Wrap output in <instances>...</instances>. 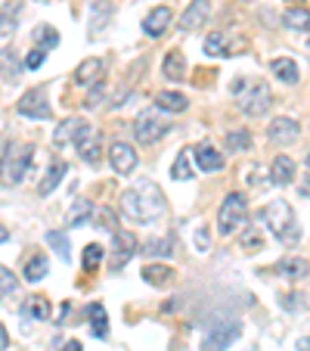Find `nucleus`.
<instances>
[{
    "instance_id": "7c9ffc66",
    "label": "nucleus",
    "mask_w": 310,
    "mask_h": 351,
    "mask_svg": "<svg viewBox=\"0 0 310 351\" xmlns=\"http://www.w3.org/2000/svg\"><path fill=\"white\" fill-rule=\"evenodd\" d=\"M90 212H93V206L87 202V199H75L72 208H68V221H72V224H87Z\"/></svg>"
},
{
    "instance_id": "603ef678",
    "label": "nucleus",
    "mask_w": 310,
    "mask_h": 351,
    "mask_svg": "<svg viewBox=\"0 0 310 351\" xmlns=\"http://www.w3.org/2000/svg\"><path fill=\"white\" fill-rule=\"evenodd\" d=\"M307 47H310V40H307Z\"/></svg>"
},
{
    "instance_id": "423d86ee",
    "label": "nucleus",
    "mask_w": 310,
    "mask_h": 351,
    "mask_svg": "<svg viewBox=\"0 0 310 351\" xmlns=\"http://www.w3.org/2000/svg\"><path fill=\"white\" fill-rule=\"evenodd\" d=\"M270 103H273V93L264 81L248 84V90L239 97V109H242L245 115H251V119H255V115H264L267 109H270Z\"/></svg>"
},
{
    "instance_id": "a878e982",
    "label": "nucleus",
    "mask_w": 310,
    "mask_h": 351,
    "mask_svg": "<svg viewBox=\"0 0 310 351\" xmlns=\"http://www.w3.org/2000/svg\"><path fill=\"white\" fill-rule=\"evenodd\" d=\"M62 174H66V162H60V159H56V162H53V165L47 168L44 180H40V184H38V193H40V196H50V193H53V190H56V186H60Z\"/></svg>"
},
{
    "instance_id": "79ce46f5",
    "label": "nucleus",
    "mask_w": 310,
    "mask_h": 351,
    "mask_svg": "<svg viewBox=\"0 0 310 351\" xmlns=\"http://www.w3.org/2000/svg\"><path fill=\"white\" fill-rule=\"evenodd\" d=\"M96 227H103V230H112L115 233V215L109 212V208H96Z\"/></svg>"
},
{
    "instance_id": "5701e85b",
    "label": "nucleus",
    "mask_w": 310,
    "mask_h": 351,
    "mask_svg": "<svg viewBox=\"0 0 310 351\" xmlns=\"http://www.w3.org/2000/svg\"><path fill=\"white\" fill-rule=\"evenodd\" d=\"M307 271H310L307 258H298V255H289V258H283V261L276 265V274H283V277H289V280L307 277Z\"/></svg>"
},
{
    "instance_id": "ea45409f",
    "label": "nucleus",
    "mask_w": 310,
    "mask_h": 351,
    "mask_svg": "<svg viewBox=\"0 0 310 351\" xmlns=\"http://www.w3.org/2000/svg\"><path fill=\"white\" fill-rule=\"evenodd\" d=\"M16 277L7 271V267H0V295H10V292H16Z\"/></svg>"
},
{
    "instance_id": "3c124183",
    "label": "nucleus",
    "mask_w": 310,
    "mask_h": 351,
    "mask_svg": "<svg viewBox=\"0 0 310 351\" xmlns=\"http://www.w3.org/2000/svg\"><path fill=\"white\" fill-rule=\"evenodd\" d=\"M289 3H298V0H289Z\"/></svg>"
},
{
    "instance_id": "9b49d317",
    "label": "nucleus",
    "mask_w": 310,
    "mask_h": 351,
    "mask_svg": "<svg viewBox=\"0 0 310 351\" xmlns=\"http://www.w3.org/2000/svg\"><path fill=\"white\" fill-rule=\"evenodd\" d=\"M174 22V13L168 7H155L149 10V16L143 19V32L149 34V38H162V34L168 32V25Z\"/></svg>"
},
{
    "instance_id": "4be33fe9",
    "label": "nucleus",
    "mask_w": 310,
    "mask_h": 351,
    "mask_svg": "<svg viewBox=\"0 0 310 351\" xmlns=\"http://www.w3.org/2000/svg\"><path fill=\"white\" fill-rule=\"evenodd\" d=\"M283 22H285V28H292V32H310V10L301 7V3H295V7L285 10Z\"/></svg>"
},
{
    "instance_id": "20e7f679",
    "label": "nucleus",
    "mask_w": 310,
    "mask_h": 351,
    "mask_svg": "<svg viewBox=\"0 0 310 351\" xmlns=\"http://www.w3.org/2000/svg\"><path fill=\"white\" fill-rule=\"evenodd\" d=\"M245 218H248V202H245V196L242 193H230L218 212V233L220 237H233V233L245 224Z\"/></svg>"
},
{
    "instance_id": "8fccbe9b",
    "label": "nucleus",
    "mask_w": 310,
    "mask_h": 351,
    "mask_svg": "<svg viewBox=\"0 0 310 351\" xmlns=\"http://www.w3.org/2000/svg\"><path fill=\"white\" fill-rule=\"evenodd\" d=\"M301 190H304V193H307V196H310V184H304V186H301Z\"/></svg>"
},
{
    "instance_id": "c85d7f7f",
    "label": "nucleus",
    "mask_w": 310,
    "mask_h": 351,
    "mask_svg": "<svg viewBox=\"0 0 310 351\" xmlns=\"http://www.w3.org/2000/svg\"><path fill=\"white\" fill-rule=\"evenodd\" d=\"M109 16H112V7H109L106 0H103V3H93V10H90V34L103 32L106 22H109Z\"/></svg>"
},
{
    "instance_id": "0eeeda50",
    "label": "nucleus",
    "mask_w": 310,
    "mask_h": 351,
    "mask_svg": "<svg viewBox=\"0 0 310 351\" xmlns=\"http://www.w3.org/2000/svg\"><path fill=\"white\" fill-rule=\"evenodd\" d=\"M112 261H109V267L112 271H118L121 265H127V261L137 255V237H133L131 230H115L112 233Z\"/></svg>"
},
{
    "instance_id": "f8f14e48",
    "label": "nucleus",
    "mask_w": 310,
    "mask_h": 351,
    "mask_svg": "<svg viewBox=\"0 0 310 351\" xmlns=\"http://www.w3.org/2000/svg\"><path fill=\"white\" fill-rule=\"evenodd\" d=\"M19 112L28 115V119H50V103L44 99L40 90H28L25 97L19 99Z\"/></svg>"
},
{
    "instance_id": "a18cd8bd",
    "label": "nucleus",
    "mask_w": 310,
    "mask_h": 351,
    "mask_svg": "<svg viewBox=\"0 0 310 351\" xmlns=\"http://www.w3.org/2000/svg\"><path fill=\"white\" fill-rule=\"evenodd\" d=\"M7 345H10V336H7V326L0 324V351L7 348Z\"/></svg>"
},
{
    "instance_id": "c03bdc74",
    "label": "nucleus",
    "mask_w": 310,
    "mask_h": 351,
    "mask_svg": "<svg viewBox=\"0 0 310 351\" xmlns=\"http://www.w3.org/2000/svg\"><path fill=\"white\" fill-rule=\"evenodd\" d=\"M196 249L198 252H208V230H205V227L196 230Z\"/></svg>"
},
{
    "instance_id": "c756f323",
    "label": "nucleus",
    "mask_w": 310,
    "mask_h": 351,
    "mask_svg": "<svg viewBox=\"0 0 310 351\" xmlns=\"http://www.w3.org/2000/svg\"><path fill=\"white\" fill-rule=\"evenodd\" d=\"M47 243L56 249L60 261H72V252H68V237L62 230H50V233H47Z\"/></svg>"
},
{
    "instance_id": "2f4dec72",
    "label": "nucleus",
    "mask_w": 310,
    "mask_h": 351,
    "mask_svg": "<svg viewBox=\"0 0 310 351\" xmlns=\"http://www.w3.org/2000/svg\"><path fill=\"white\" fill-rule=\"evenodd\" d=\"M143 252L152 255V258H159V255H171L174 252V237H168V239H149V243L143 245Z\"/></svg>"
},
{
    "instance_id": "72a5a7b5",
    "label": "nucleus",
    "mask_w": 310,
    "mask_h": 351,
    "mask_svg": "<svg viewBox=\"0 0 310 351\" xmlns=\"http://www.w3.org/2000/svg\"><path fill=\"white\" fill-rule=\"evenodd\" d=\"M171 178H177V180H190L192 178V168H190V149H183V153L174 159V165H171Z\"/></svg>"
},
{
    "instance_id": "c9c22d12",
    "label": "nucleus",
    "mask_w": 310,
    "mask_h": 351,
    "mask_svg": "<svg viewBox=\"0 0 310 351\" xmlns=\"http://www.w3.org/2000/svg\"><path fill=\"white\" fill-rule=\"evenodd\" d=\"M44 274H47V258H44V255H34V258L25 265V280H28V283H38Z\"/></svg>"
},
{
    "instance_id": "9d476101",
    "label": "nucleus",
    "mask_w": 310,
    "mask_h": 351,
    "mask_svg": "<svg viewBox=\"0 0 310 351\" xmlns=\"http://www.w3.org/2000/svg\"><path fill=\"white\" fill-rule=\"evenodd\" d=\"M109 162H112L115 174H131L133 168H137V153H133V146L127 143H112V149H109Z\"/></svg>"
},
{
    "instance_id": "39448f33",
    "label": "nucleus",
    "mask_w": 310,
    "mask_h": 351,
    "mask_svg": "<svg viewBox=\"0 0 310 351\" xmlns=\"http://www.w3.org/2000/svg\"><path fill=\"white\" fill-rule=\"evenodd\" d=\"M171 131V125H168V119H162L159 106L155 109H146V112L137 115V121H133V134H137V140L143 146L155 143L159 137H165V134Z\"/></svg>"
},
{
    "instance_id": "37998d69",
    "label": "nucleus",
    "mask_w": 310,
    "mask_h": 351,
    "mask_svg": "<svg viewBox=\"0 0 310 351\" xmlns=\"http://www.w3.org/2000/svg\"><path fill=\"white\" fill-rule=\"evenodd\" d=\"M44 60H47V50H44V47H34L31 53L25 56V69H40V62H44Z\"/></svg>"
},
{
    "instance_id": "f704fd0d",
    "label": "nucleus",
    "mask_w": 310,
    "mask_h": 351,
    "mask_svg": "<svg viewBox=\"0 0 310 351\" xmlns=\"http://www.w3.org/2000/svg\"><path fill=\"white\" fill-rule=\"evenodd\" d=\"M34 40H38V47L50 50V47L60 44V32H56V28H50V25H40V28H34Z\"/></svg>"
},
{
    "instance_id": "de8ad7c7",
    "label": "nucleus",
    "mask_w": 310,
    "mask_h": 351,
    "mask_svg": "<svg viewBox=\"0 0 310 351\" xmlns=\"http://www.w3.org/2000/svg\"><path fill=\"white\" fill-rule=\"evenodd\" d=\"M298 351H310V339H298Z\"/></svg>"
},
{
    "instance_id": "6ab92c4d",
    "label": "nucleus",
    "mask_w": 310,
    "mask_h": 351,
    "mask_svg": "<svg viewBox=\"0 0 310 351\" xmlns=\"http://www.w3.org/2000/svg\"><path fill=\"white\" fill-rule=\"evenodd\" d=\"M19 314L25 320H47V317H50V305H47L44 295H28L25 302H22Z\"/></svg>"
},
{
    "instance_id": "2eb2a0df",
    "label": "nucleus",
    "mask_w": 310,
    "mask_h": 351,
    "mask_svg": "<svg viewBox=\"0 0 310 351\" xmlns=\"http://www.w3.org/2000/svg\"><path fill=\"white\" fill-rule=\"evenodd\" d=\"M75 149H78V156L87 162V165H99V156L103 153H99V134L93 131V128L75 143Z\"/></svg>"
},
{
    "instance_id": "6e6552de",
    "label": "nucleus",
    "mask_w": 310,
    "mask_h": 351,
    "mask_svg": "<svg viewBox=\"0 0 310 351\" xmlns=\"http://www.w3.org/2000/svg\"><path fill=\"white\" fill-rule=\"evenodd\" d=\"M239 332H242V326L239 324H227V326H211V332L205 336V342H202V351H224L230 342H236L239 339Z\"/></svg>"
},
{
    "instance_id": "f257e3e1",
    "label": "nucleus",
    "mask_w": 310,
    "mask_h": 351,
    "mask_svg": "<svg viewBox=\"0 0 310 351\" xmlns=\"http://www.w3.org/2000/svg\"><path fill=\"white\" fill-rule=\"evenodd\" d=\"M165 196L152 180H140L137 190L121 193V212L127 215L131 221H152L165 215Z\"/></svg>"
},
{
    "instance_id": "aec40b11",
    "label": "nucleus",
    "mask_w": 310,
    "mask_h": 351,
    "mask_svg": "<svg viewBox=\"0 0 310 351\" xmlns=\"http://www.w3.org/2000/svg\"><path fill=\"white\" fill-rule=\"evenodd\" d=\"M270 72L276 75L283 84H298V78H301V72H298V62L289 60V56H279V60L270 62Z\"/></svg>"
},
{
    "instance_id": "f3484780",
    "label": "nucleus",
    "mask_w": 310,
    "mask_h": 351,
    "mask_svg": "<svg viewBox=\"0 0 310 351\" xmlns=\"http://www.w3.org/2000/svg\"><path fill=\"white\" fill-rule=\"evenodd\" d=\"M162 75H165L168 81H183L186 78V56L180 53V50H171V53L165 56V62H162Z\"/></svg>"
},
{
    "instance_id": "b1692460",
    "label": "nucleus",
    "mask_w": 310,
    "mask_h": 351,
    "mask_svg": "<svg viewBox=\"0 0 310 351\" xmlns=\"http://www.w3.org/2000/svg\"><path fill=\"white\" fill-rule=\"evenodd\" d=\"M155 106H159L162 112H183V109L190 106V99L177 90H162L159 97H155Z\"/></svg>"
},
{
    "instance_id": "dca6fc26",
    "label": "nucleus",
    "mask_w": 310,
    "mask_h": 351,
    "mask_svg": "<svg viewBox=\"0 0 310 351\" xmlns=\"http://www.w3.org/2000/svg\"><path fill=\"white\" fill-rule=\"evenodd\" d=\"M19 13H22V0H7L3 7H0V34L10 38L19 25Z\"/></svg>"
},
{
    "instance_id": "4c0bfd02",
    "label": "nucleus",
    "mask_w": 310,
    "mask_h": 351,
    "mask_svg": "<svg viewBox=\"0 0 310 351\" xmlns=\"http://www.w3.org/2000/svg\"><path fill=\"white\" fill-rule=\"evenodd\" d=\"M0 66H3V75H7V81L19 78V60H16L13 50H3V53H0Z\"/></svg>"
},
{
    "instance_id": "a211bd4d",
    "label": "nucleus",
    "mask_w": 310,
    "mask_h": 351,
    "mask_svg": "<svg viewBox=\"0 0 310 351\" xmlns=\"http://www.w3.org/2000/svg\"><path fill=\"white\" fill-rule=\"evenodd\" d=\"M270 180L279 186H289L292 180H295V162H292L289 156H276L273 168H270Z\"/></svg>"
},
{
    "instance_id": "4468645a",
    "label": "nucleus",
    "mask_w": 310,
    "mask_h": 351,
    "mask_svg": "<svg viewBox=\"0 0 310 351\" xmlns=\"http://www.w3.org/2000/svg\"><path fill=\"white\" fill-rule=\"evenodd\" d=\"M267 134H270L273 143H295L301 128H298V121H292V119H276L270 128H267Z\"/></svg>"
},
{
    "instance_id": "09e8293b",
    "label": "nucleus",
    "mask_w": 310,
    "mask_h": 351,
    "mask_svg": "<svg viewBox=\"0 0 310 351\" xmlns=\"http://www.w3.org/2000/svg\"><path fill=\"white\" fill-rule=\"evenodd\" d=\"M7 239H10V230H7L3 224H0V243H7Z\"/></svg>"
},
{
    "instance_id": "49530a36",
    "label": "nucleus",
    "mask_w": 310,
    "mask_h": 351,
    "mask_svg": "<svg viewBox=\"0 0 310 351\" xmlns=\"http://www.w3.org/2000/svg\"><path fill=\"white\" fill-rule=\"evenodd\" d=\"M62 351H84V345L75 342V339H72V342H66V348H62Z\"/></svg>"
},
{
    "instance_id": "ddd939ff",
    "label": "nucleus",
    "mask_w": 310,
    "mask_h": 351,
    "mask_svg": "<svg viewBox=\"0 0 310 351\" xmlns=\"http://www.w3.org/2000/svg\"><path fill=\"white\" fill-rule=\"evenodd\" d=\"M208 13H211V3H208V0H192L190 7H186V13L180 16V28H183V32H192V28L205 25Z\"/></svg>"
},
{
    "instance_id": "f03ea898",
    "label": "nucleus",
    "mask_w": 310,
    "mask_h": 351,
    "mask_svg": "<svg viewBox=\"0 0 310 351\" xmlns=\"http://www.w3.org/2000/svg\"><path fill=\"white\" fill-rule=\"evenodd\" d=\"M261 218H264L267 230H270L276 239H283L285 245H295L298 239H301V227H298V218H295V212H292V206L285 202V199H273L270 206L261 212Z\"/></svg>"
},
{
    "instance_id": "e433bc0d",
    "label": "nucleus",
    "mask_w": 310,
    "mask_h": 351,
    "mask_svg": "<svg viewBox=\"0 0 310 351\" xmlns=\"http://www.w3.org/2000/svg\"><path fill=\"white\" fill-rule=\"evenodd\" d=\"M205 53H208V56L230 53V50H227V38H224V32H214V34H208V40H205Z\"/></svg>"
},
{
    "instance_id": "473e14b6",
    "label": "nucleus",
    "mask_w": 310,
    "mask_h": 351,
    "mask_svg": "<svg viewBox=\"0 0 310 351\" xmlns=\"http://www.w3.org/2000/svg\"><path fill=\"white\" fill-rule=\"evenodd\" d=\"M103 258H106L103 245H96V243L84 245V271H96V267L103 265Z\"/></svg>"
},
{
    "instance_id": "a19ab883",
    "label": "nucleus",
    "mask_w": 310,
    "mask_h": 351,
    "mask_svg": "<svg viewBox=\"0 0 310 351\" xmlns=\"http://www.w3.org/2000/svg\"><path fill=\"white\" fill-rule=\"evenodd\" d=\"M103 99H106V87H103V84H96V87H93V90H90V93H87V99H84V106H87V109H96V106H99V103H103Z\"/></svg>"
},
{
    "instance_id": "1a4fd4ad",
    "label": "nucleus",
    "mask_w": 310,
    "mask_h": 351,
    "mask_svg": "<svg viewBox=\"0 0 310 351\" xmlns=\"http://www.w3.org/2000/svg\"><path fill=\"white\" fill-rule=\"evenodd\" d=\"M90 131V125H87L84 119H68V121H62V125H56V131H53V143L56 146H68V143H78L84 134Z\"/></svg>"
},
{
    "instance_id": "412c9836",
    "label": "nucleus",
    "mask_w": 310,
    "mask_h": 351,
    "mask_svg": "<svg viewBox=\"0 0 310 351\" xmlns=\"http://www.w3.org/2000/svg\"><path fill=\"white\" fill-rule=\"evenodd\" d=\"M99 75H103V62H99L96 56H90V60H84L78 69H75V84H81V87L96 84Z\"/></svg>"
},
{
    "instance_id": "bb28decb",
    "label": "nucleus",
    "mask_w": 310,
    "mask_h": 351,
    "mask_svg": "<svg viewBox=\"0 0 310 351\" xmlns=\"http://www.w3.org/2000/svg\"><path fill=\"white\" fill-rule=\"evenodd\" d=\"M87 317H90V330L96 339H106L109 336V317H106V308L103 305H87Z\"/></svg>"
},
{
    "instance_id": "58836bf2",
    "label": "nucleus",
    "mask_w": 310,
    "mask_h": 351,
    "mask_svg": "<svg viewBox=\"0 0 310 351\" xmlns=\"http://www.w3.org/2000/svg\"><path fill=\"white\" fill-rule=\"evenodd\" d=\"M251 146V134L248 131H230L227 134V149H248Z\"/></svg>"
},
{
    "instance_id": "cd10ccee",
    "label": "nucleus",
    "mask_w": 310,
    "mask_h": 351,
    "mask_svg": "<svg viewBox=\"0 0 310 351\" xmlns=\"http://www.w3.org/2000/svg\"><path fill=\"white\" fill-rule=\"evenodd\" d=\"M143 280L149 286H168L174 280V267H168V265H146L143 267Z\"/></svg>"
},
{
    "instance_id": "7ed1b4c3",
    "label": "nucleus",
    "mask_w": 310,
    "mask_h": 351,
    "mask_svg": "<svg viewBox=\"0 0 310 351\" xmlns=\"http://www.w3.org/2000/svg\"><path fill=\"white\" fill-rule=\"evenodd\" d=\"M31 156L34 149L25 143H13L10 149H3V156H0V178H3V184L10 186L22 184L28 168H31Z\"/></svg>"
},
{
    "instance_id": "393cba45",
    "label": "nucleus",
    "mask_w": 310,
    "mask_h": 351,
    "mask_svg": "<svg viewBox=\"0 0 310 351\" xmlns=\"http://www.w3.org/2000/svg\"><path fill=\"white\" fill-rule=\"evenodd\" d=\"M196 162H198L202 171H218V168H224V156H220L214 146H208V143H202L196 149Z\"/></svg>"
}]
</instances>
